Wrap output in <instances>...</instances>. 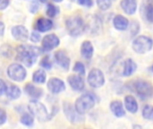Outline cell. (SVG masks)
Returning a JSON list of instances; mask_svg holds the SVG:
<instances>
[{"instance_id": "cb8c5ba5", "label": "cell", "mask_w": 153, "mask_h": 129, "mask_svg": "<svg viewBox=\"0 0 153 129\" xmlns=\"http://www.w3.org/2000/svg\"><path fill=\"white\" fill-rule=\"evenodd\" d=\"M6 95L12 100L18 99L21 96V90L16 85H10V87H7Z\"/></svg>"}, {"instance_id": "8992f818", "label": "cell", "mask_w": 153, "mask_h": 129, "mask_svg": "<svg viewBox=\"0 0 153 129\" xmlns=\"http://www.w3.org/2000/svg\"><path fill=\"white\" fill-rule=\"evenodd\" d=\"M153 47V40L147 36H139L133 42V48L136 53L144 54Z\"/></svg>"}, {"instance_id": "d4e9b609", "label": "cell", "mask_w": 153, "mask_h": 129, "mask_svg": "<svg viewBox=\"0 0 153 129\" xmlns=\"http://www.w3.org/2000/svg\"><path fill=\"white\" fill-rule=\"evenodd\" d=\"M33 81L37 84H44L46 81V73L43 70H38L33 74Z\"/></svg>"}, {"instance_id": "4dcf8cb0", "label": "cell", "mask_w": 153, "mask_h": 129, "mask_svg": "<svg viewBox=\"0 0 153 129\" xmlns=\"http://www.w3.org/2000/svg\"><path fill=\"white\" fill-rule=\"evenodd\" d=\"M40 66H43L44 68H46V69H50L51 67H52V63H51V61H50V58H49V57H44L42 59H41V61H40Z\"/></svg>"}, {"instance_id": "44dd1931", "label": "cell", "mask_w": 153, "mask_h": 129, "mask_svg": "<svg viewBox=\"0 0 153 129\" xmlns=\"http://www.w3.org/2000/svg\"><path fill=\"white\" fill-rule=\"evenodd\" d=\"M125 106L126 110L131 113H135L138 110L137 101L132 95H128L125 98Z\"/></svg>"}, {"instance_id": "4fadbf2b", "label": "cell", "mask_w": 153, "mask_h": 129, "mask_svg": "<svg viewBox=\"0 0 153 129\" xmlns=\"http://www.w3.org/2000/svg\"><path fill=\"white\" fill-rule=\"evenodd\" d=\"M55 58H56V61L57 62V64L61 67H63L65 70H68L69 69L70 58L68 57L67 54L64 50H58L55 54Z\"/></svg>"}, {"instance_id": "ffe728a7", "label": "cell", "mask_w": 153, "mask_h": 129, "mask_svg": "<svg viewBox=\"0 0 153 129\" xmlns=\"http://www.w3.org/2000/svg\"><path fill=\"white\" fill-rule=\"evenodd\" d=\"M113 22H114L115 28L119 30V31H125L128 27V24H129L128 20L125 16L120 15V14L115 16Z\"/></svg>"}, {"instance_id": "4316f807", "label": "cell", "mask_w": 153, "mask_h": 129, "mask_svg": "<svg viewBox=\"0 0 153 129\" xmlns=\"http://www.w3.org/2000/svg\"><path fill=\"white\" fill-rule=\"evenodd\" d=\"M58 12H59V10L56 5H54L52 4H48V9H47V14L49 17H55L58 13Z\"/></svg>"}, {"instance_id": "f546056e", "label": "cell", "mask_w": 153, "mask_h": 129, "mask_svg": "<svg viewBox=\"0 0 153 129\" xmlns=\"http://www.w3.org/2000/svg\"><path fill=\"white\" fill-rule=\"evenodd\" d=\"M74 71L78 73L81 75H83L85 74V67L82 63L81 62H76V64L74 66Z\"/></svg>"}, {"instance_id": "7402d4cb", "label": "cell", "mask_w": 153, "mask_h": 129, "mask_svg": "<svg viewBox=\"0 0 153 129\" xmlns=\"http://www.w3.org/2000/svg\"><path fill=\"white\" fill-rule=\"evenodd\" d=\"M143 10L146 19L153 23V0H144Z\"/></svg>"}, {"instance_id": "e575fe53", "label": "cell", "mask_w": 153, "mask_h": 129, "mask_svg": "<svg viewBox=\"0 0 153 129\" xmlns=\"http://www.w3.org/2000/svg\"><path fill=\"white\" fill-rule=\"evenodd\" d=\"M5 120H6V114L2 109H0V125H3L5 122Z\"/></svg>"}, {"instance_id": "74e56055", "label": "cell", "mask_w": 153, "mask_h": 129, "mask_svg": "<svg viewBox=\"0 0 153 129\" xmlns=\"http://www.w3.org/2000/svg\"><path fill=\"white\" fill-rule=\"evenodd\" d=\"M53 1H55V2H61V1H63V0H53Z\"/></svg>"}, {"instance_id": "603a6c76", "label": "cell", "mask_w": 153, "mask_h": 129, "mask_svg": "<svg viewBox=\"0 0 153 129\" xmlns=\"http://www.w3.org/2000/svg\"><path fill=\"white\" fill-rule=\"evenodd\" d=\"M25 92L30 96H31L33 98H40L42 96V93H43V91L40 88L36 87V86L32 85L31 84H26V86H25Z\"/></svg>"}, {"instance_id": "277c9868", "label": "cell", "mask_w": 153, "mask_h": 129, "mask_svg": "<svg viewBox=\"0 0 153 129\" xmlns=\"http://www.w3.org/2000/svg\"><path fill=\"white\" fill-rule=\"evenodd\" d=\"M95 105V98L91 93L82 94L75 102V109L80 114H85Z\"/></svg>"}, {"instance_id": "9c48e42d", "label": "cell", "mask_w": 153, "mask_h": 129, "mask_svg": "<svg viewBox=\"0 0 153 129\" xmlns=\"http://www.w3.org/2000/svg\"><path fill=\"white\" fill-rule=\"evenodd\" d=\"M64 111H65L66 118L73 124H79V123H82L84 121V119L82 116V114H80L76 110V109H74L70 103L64 104Z\"/></svg>"}, {"instance_id": "30bf717a", "label": "cell", "mask_w": 153, "mask_h": 129, "mask_svg": "<svg viewBox=\"0 0 153 129\" xmlns=\"http://www.w3.org/2000/svg\"><path fill=\"white\" fill-rule=\"evenodd\" d=\"M59 45V39L55 34L46 35L42 40V48L46 51L52 50Z\"/></svg>"}, {"instance_id": "f1b7e54d", "label": "cell", "mask_w": 153, "mask_h": 129, "mask_svg": "<svg viewBox=\"0 0 153 129\" xmlns=\"http://www.w3.org/2000/svg\"><path fill=\"white\" fill-rule=\"evenodd\" d=\"M21 122L27 127H30L33 124V119L28 114H23L21 118Z\"/></svg>"}, {"instance_id": "2e32d148", "label": "cell", "mask_w": 153, "mask_h": 129, "mask_svg": "<svg viewBox=\"0 0 153 129\" xmlns=\"http://www.w3.org/2000/svg\"><path fill=\"white\" fill-rule=\"evenodd\" d=\"M121 7L126 14L132 15L135 13L137 9V1L136 0H122Z\"/></svg>"}, {"instance_id": "7a4b0ae2", "label": "cell", "mask_w": 153, "mask_h": 129, "mask_svg": "<svg viewBox=\"0 0 153 129\" xmlns=\"http://www.w3.org/2000/svg\"><path fill=\"white\" fill-rule=\"evenodd\" d=\"M129 88L142 98H149L153 95V85L148 81L136 79L130 83Z\"/></svg>"}, {"instance_id": "d590c367", "label": "cell", "mask_w": 153, "mask_h": 129, "mask_svg": "<svg viewBox=\"0 0 153 129\" xmlns=\"http://www.w3.org/2000/svg\"><path fill=\"white\" fill-rule=\"evenodd\" d=\"M9 4V0H0V10L5 9Z\"/></svg>"}, {"instance_id": "3957f363", "label": "cell", "mask_w": 153, "mask_h": 129, "mask_svg": "<svg viewBox=\"0 0 153 129\" xmlns=\"http://www.w3.org/2000/svg\"><path fill=\"white\" fill-rule=\"evenodd\" d=\"M68 32L72 36H78L85 30V23L81 16L74 15L66 20L65 22Z\"/></svg>"}, {"instance_id": "8fae6325", "label": "cell", "mask_w": 153, "mask_h": 129, "mask_svg": "<svg viewBox=\"0 0 153 129\" xmlns=\"http://www.w3.org/2000/svg\"><path fill=\"white\" fill-rule=\"evenodd\" d=\"M13 36L19 41H25L28 40L29 31L22 25H16L12 29Z\"/></svg>"}, {"instance_id": "5b68a950", "label": "cell", "mask_w": 153, "mask_h": 129, "mask_svg": "<svg viewBox=\"0 0 153 129\" xmlns=\"http://www.w3.org/2000/svg\"><path fill=\"white\" fill-rule=\"evenodd\" d=\"M29 110L30 111V113L36 117L39 121L44 122L47 121L48 119H50L49 114L47 111V109L45 108V106L37 101H30L29 103Z\"/></svg>"}, {"instance_id": "9a60e30c", "label": "cell", "mask_w": 153, "mask_h": 129, "mask_svg": "<svg viewBox=\"0 0 153 129\" xmlns=\"http://www.w3.org/2000/svg\"><path fill=\"white\" fill-rule=\"evenodd\" d=\"M53 27V22L47 18H39L35 23V29L39 31L45 32L51 30Z\"/></svg>"}, {"instance_id": "6da1fadb", "label": "cell", "mask_w": 153, "mask_h": 129, "mask_svg": "<svg viewBox=\"0 0 153 129\" xmlns=\"http://www.w3.org/2000/svg\"><path fill=\"white\" fill-rule=\"evenodd\" d=\"M39 54L40 49L39 48L30 45H22L17 48L16 57L27 66H31L36 62Z\"/></svg>"}, {"instance_id": "5bb4252c", "label": "cell", "mask_w": 153, "mask_h": 129, "mask_svg": "<svg viewBox=\"0 0 153 129\" xmlns=\"http://www.w3.org/2000/svg\"><path fill=\"white\" fill-rule=\"evenodd\" d=\"M68 83L71 87L77 92H81L84 89V81L80 75H72L68 77Z\"/></svg>"}, {"instance_id": "e0dca14e", "label": "cell", "mask_w": 153, "mask_h": 129, "mask_svg": "<svg viewBox=\"0 0 153 129\" xmlns=\"http://www.w3.org/2000/svg\"><path fill=\"white\" fill-rule=\"evenodd\" d=\"M81 54L83 58L85 59H91L93 56V47L91 41L85 40L81 47Z\"/></svg>"}, {"instance_id": "484cf974", "label": "cell", "mask_w": 153, "mask_h": 129, "mask_svg": "<svg viewBox=\"0 0 153 129\" xmlns=\"http://www.w3.org/2000/svg\"><path fill=\"white\" fill-rule=\"evenodd\" d=\"M143 116L146 119L153 120V106L146 105L143 110Z\"/></svg>"}, {"instance_id": "d6986e66", "label": "cell", "mask_w": 153, "mask_h": 129, "mask_svg": "<svg viewBox=\"0 0 153 129\" xmlns=\"http://www.w3.org/2000/svg\"><path fill=\"white\" fill-rule=\"evenodd\" d=\"M110 110L113 114L117 118H122L126 115V111L124 110L123 104L119 101H114L110 104Z\"/></svg>"}, {"instance_id": "ba28073f", "label": "cell", "mask_w": 153, "mask_h": 129, "mask_svg": "<svg viewBox=\"0 0 153 129\" xmlns=\"http://www.w3.org/2000/svg\"><path fill=\"white\" fill-rule=\"evenodd\" d=\"M88 83L93 88L101 87L105 83V77L103 73L98 68L91 69L88 75Z\"/></svg>"}, {"instance_id": "836d02e7", "label": "cell", "mask_w": 153, "mask_h": 129, "mask_svg": "<svg viewBox=\"0 0 153 129\" xmlns=\"http://www.w3.org/2000/svg\"><path fill=\"white\" fill-rule=\"evenodd\" d=\"M30 40H31V41H33V42H38V41H39V40H40V36H39V34L38 32L33 31V32L31 33Z\"/></svg>"}, {"instance_id": "d6a6232c", "label": "cell", "mask_w": 153, "mask_h": 129, "mask_svg": "<svg viewBox=\"0 0 153 129\" xmlns=\"http://www.w3.org/2000/svg\"><path fill=\"white\" fill-rule=\"evenodd\" d=\"M6 90H7V86H6L5 83L0 79V95L6 93Z\"/></svg>"}, {"instance_id": "8d00e7d4", "label": "cell", "mask_w": 153, "mask_h": 129, "mask_svg": "<svg viewBox=\"0 0 153 129\" xmlns=\"http://www.w3.org/2000/svg\"><path fill=\"white\" fill-rule=\"evenodd\" d=\"M4 25L2 22H0V37L4 34Z\"/></svg>"}, {"instance_id": "ac0fdd59", "label": "cell", "mask_w": 153, "mask_h": 129, "mask_svg": "<svg viewBox=\"0 0 153 129\" xmlns=\"http://www.w3.org/2000/svg\"><path fill=\"white\" fill-rule=\"evenodd\" d=\"M137 68V66L135 62L132 59H126L124 63L123 67V75L124 76H130L132 75Z\"/></svg>"}, {"instance_id": "7c38bea8", "label": "cell", "mask_w": 153, "mask_h": 129, "mask_svg": "<svg viewBox=\"0 0 153 129\" xmlns=\"http://www.w3.org/2000/svg\"><path fill=\"white\" fill-rule=\"evenodd\" d=\"M48 88L53 93H59L65 89V86L62 80L58 78H51L48 83Z\"/></svg>"}, {"instance_id": "1f68e13d", "label": "cell", "mask_w": 153, "mask_h": 129, "mask_svg": "<svg viewBox=\"0 0 153 129\" xmlns=\"http://www.w3.org/2000/svg\"><path fill=\"white\" fill-rule=\"evenodd\" d=\"M74 1H76L79 4H82V5H84V6H91L92 4H93V1L92 0H74Z\"/></svg>"}, {"instance_id": "83f0119b", "label": "cell", "mask_w": 153, "mask_h": 129, "mask_svg": "<svg viewBox=\"0 0 153 129\" xmlns=\"http://www.w3.org/2000/svg\"><path fill=\"white\" fill-rule=\"evenodd\" d=\"M97 4L100 9L106 11L111 6V0H97Z\"/></svg>"}, {"instance_id": "f35d334b", "label": "cell", "mask_w": 153, "mask_h": 129, "mask_svg": "<svg viewBox=\"0 0 153 129\" xmlns=\"http://www.w3.org/2000/svg\"><path fill=\"white\" fill-rule=\"evenodd\" d=\"M151 71H152V73H153V66H152V67H151Z\"/></svg>"}, {"instance_id": "52a82bcc", "label": "cell", "mask_w": 153, "mask_h": 129, "mask_svg": "<svg viewBox=\"0 0 153 129\" xmlns=\"http://www.w3.org/2000/svg\"><path fill=\"white\" fill-rule=\"evenodd\" d=\"M8 76L16 82H22L26 77V70L22 65L19 64H12L9 66L7 69Z\"/></svg>"}]
</instances>
